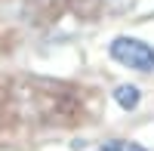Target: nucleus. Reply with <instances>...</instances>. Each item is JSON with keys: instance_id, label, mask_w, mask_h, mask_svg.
Masks as SVG:
<instances>
[{"instance_id": "1", "label": "nucleus", "mask_w": 154, "mask_h": 151, "mask_svg": "<svg viewBox=\"0 0 154 151\" xmlns=\"http://www.w3.org/2000/svg\"><path fill=\"white\" fill-rule=\"evenodd\" d=\"M108 53L114 62L133 68V71H154V46H148L145 40L136 37H114Z\"/></svg>"}, {"instance_id": "3", "label": "nucleus", "mask_w": 154, "mask_h": 151, "mask_svg": "<svg viewBox=\"0 0 154 151\" xmlns=\"http://www.w3.org/2000/svg\"><path fill=\"white\" fill-rule=\"evenodd\" d=\"M99 151H148V148L139 145V142H126V139H111L108 145H102Z\"/></svg>"}, {"instance_id": "2", "label": "nucleus", "mask_w": 154, "mask_h": 151, "mask_svg": "<svg viewBox=\"0 0 154 151\" xmlns=\"http://www.w3.org/2000/svg\"><path fill=\"white\" fill-rule=\"evenodd\" d=\"M139 99H142V93H139V86H133V83H120L117 90H114V102L123 111H133L139 105Z\"/></svg>"}]
</instances>
